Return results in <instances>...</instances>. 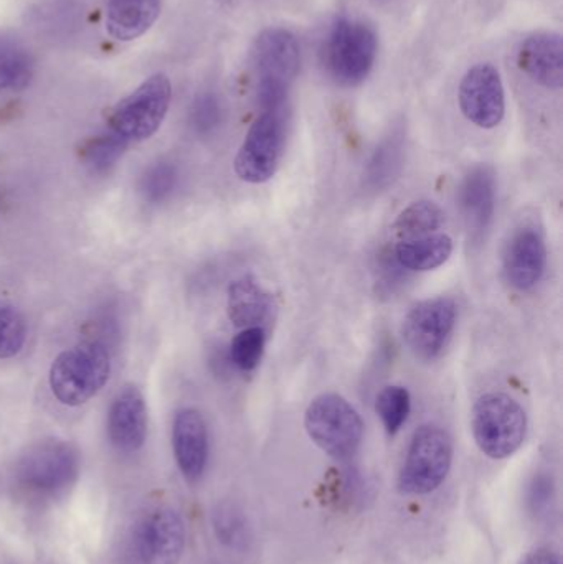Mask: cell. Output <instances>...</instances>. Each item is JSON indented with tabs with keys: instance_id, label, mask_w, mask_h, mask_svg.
Wrapping results in <instances>:
<instances>
[{
	"instance_id": "cell-1",
	"label": "cell",
	"mask_w": 563,
	"mask_h": 564,
	"mask_svg": "<svg viewBox=\"0 0 563 564\" xmlns=\"http://www.w3.org/2000/svg\"><path fill=\"white\" fill-rule=\"evenodd\" d=\"M111 375V354L102 341L85 340L62 351L50 368V390L65 406H82L99 393Z\"/></svg>"
},
{
	"instance_id": "cell-2",
	"label": "cell",
	"mask_w": 563,
	"mask_h": 564,
	"mask_svg": "<svg viewBox=\"0 0 563 564\" xmlns=\"http://www.w3.org/2000/svg\"><path fill=\"white\" fill-rule=\"evenodd\" d=\"M79 454L65 441H43L30 447L15 467L17 487L33 500H55L75 484Z\"/></svg>"
},
{
	"instance_id": "cell-3",
	"label": "cell",
	"mask_w": 563,
	"mask_h": 564,
	"mask_svg": "<svg viewBox=\"0 0 563 564\" xmlns=\"http://www.w3.org/2000/svg\"><path fill=\"white\" fill-rule=\"evenodd\" d=\"M258 72V101L263 111H283L288 89L301 66L296 36L286 29H267L253 48Z\"/></svg>"
},
{
	"instance_id": "cell-4",
	"label": "cell",
	"mask_w": 563,
	"mask_h": 564,
	"mask_svg": "<svg viewBox=\"0 0 563 564\" xmlns=\"http://www.w3.org/2000/svg\"><path fill=\"white\" fill-rule=\"evenodd\" d=\"M473 436L485 456L508 459L518 453L528 434L524 408L505 393H486L473 406Z\"/></svg>"
},
{
	"instance_id": "cell-5",
	"label": "cell",
	"mask_w": 563,
	"mask_h": 564,
	"mask_svg": "<svg viewBox=\"0 0 563 564\" xmlns=\"http://www.w3.org/2000/svg\"><path fill=\"white\" fill-rule=\"evenodd\" d=\"M304 427L311 441L337 460L353 457L362 443V417L340 394L323 393L314 398L304 414Z\"/></svg>"
},
{
	"instance_id": "cell-6",
	"label": "cell",
	"mask_w": 563,
	"mask_h": 564,
	"mask_svg": "<svg viewBox=\"0 0 563 564\" xmlns=\"http://www.w3.org/2000/svg\"><path fill=\"white\" fill-rule=\"evenodd\" d=\"M377 50L379 39L369 23L343 17L327 35L324 63L337 85L357 86L372 72Z\"/></svg>"
},
{
	"instance_id": "cell-7",
	"label": "cell",
	"mask_w": 563,
	"mask_h": 564,
	"mask_svg": "<svg viewBox=\"0 0 563 564\" xmlns=\"http://www.w3.org/2000/svg\"><path fill=\"white\" fill-rule=\"evenodd\" d=\"M185 549V527L169 507L149 510L126 536L124 564H178Z\"/></svg>"
},
{
	"instance_id": "cell-8",
	"label": "cell",
	"mask_w": 563,
	"mask_h": 564,
	"mask_svg": "<svg viewBox=\"0 0 563 564\" xmlns=\"http://www.w3.org/2000/svg\"><path fill=\"white\" fill-rule=\"evenodd\" d=\"M452 463L453 443L450 434L436 424L419 427L400 470V492L407 496L435 492L445 482Z\"/></svg>"
},
{
	"instance_id": "cell-9",
	"label": "cell",
	"mask_w": 563,
	"mask_h": 564,
	"mask_svg": "<svg viewBox=\"0 0 563 564\" xmlns=\"http://www.w3.org/2000/svg\"><path fill=\"white\" fill-rule=\"evenodd\" d=\"M171 99L172 86L167 76L162 73L152 75L115 106L109 115V129L128 144L145 141L161 128Z\"/></svg>"
},
{
	"instance_id": "cell-10",
	"label": "cell",
	"mask_w": 563,
	"mask_h": 564,
	"mask_svg": "<svg viewBox=\"0 0 563 564\" xmlns=\"http://www.w3.org/2000/svg\"><path fill=\"white\" fill-rule=\"evenodd\" d=\"M286 141V119L283 111H263L251 124L237 158L235 174L247 184L271 181L280 167Z\"/></svg>"
},
{
	"instance_id": "cell-11",
	"label": "cell",
	"mask_w": 563,
	"mask_h": 564,
	"mask_svg": "<svg viewBox=\"0 0 563 564\" xmlns=\"http://www.w3.org/2000/svg\"><path fill=\"white\" fill-rule=\"evenodd\" d=\"M456 315L458 308L450 297L419 302L403 318V341L420 360H435L455 330Z\"/></svg>"
},
{
	"instance_id": "cell-12",
	"label": "cell",
	"mask_w": 563,
	"mask_h": 564,
	"mask_svg": "<svg viewBox=\"0 0 563 564\" xmlns=\"http://www.w3.org/2000/svg\"><path fill=\"white\" fill-rule=\"evenodd\" d=\"M458 102L472 124L498 128L506 115V91L498 68L491 63H478L469 68L459 83Z\"/></svg>"
},
{
	"instance_id": "cell-13",
	"label": "cell",
	"mask_w": 563,
	"mask_h": 564,
	"mask_svg": "<svg viewBox=\"0 0 563 564\" xmlns=\"http://www.w3.org/2000/svg\"><path fill=\"white\" fill-rule=\"evenodd\" d=\"M548 268V247L535 228H521L506 245L502 270L506 280L519 291L535 288Z\"/></svg>"
},
{
	"instance_id": "cell-14",
	"label": "cell",
	"mask_w": 563,
	"mask_h": 564,
	"mask_svg": "<svg viewBox=\"0 0 563 564\" xmlns=\"http://www.w3.org/2000/svg\"><path fill=\"white\" fill-rule=\"evenodd\" d=\"M108 436L121 453L141 449L148 436V408L144 397L134 384H126L109 406Z\"/></svg>"
},
{
	"instance_id": "cell-15",
	"label": "cell",
	"mask_w": 563,
	"mask_h": 564,
	"mask_svg": "<svg viewBox=\"0 0 563 564\" xmlns=\"http://www.w3.org/2000/svg\"><path fill=\"white\" fill-rule=\"evenodd\" d=\"M172 447L182 476L191 482L201 479L208 463V430L201 411L182 408L175 413Z\"/></svg>"
},
{
	"instance_id": "cell-16",
	"label": "cell",
	"mask_w": 563,
	"mask_h": 564,
	"mask_svg": "<svg viewBox=\"0 0 563 564\" xmlns=\"http://www.w3.org/2000/svg\"><path fill=\"white\" fill-rule=\"evenodd\" d=\"M518 65L532 82L557 91L563 85L562 36L555 32L528 36L519 48Z\"/></svg>"
},
{
	"instance_id": "cell-17",
	"label": "cell",
	"mask_w": 563,
	"mask_h": 564,
	"mask_svg": "<svg viewBox=\"0 0 563 564\" xmlns=\"http://www.w3.org/2000/svg\"><path fill=\"white\" fill-rule=\"evenodd\" d=\"M459 208L468 230L483 237L491 225L496 208V178L488 165H478L466 174L459 187Z\"/></svg>"
},
{
	"instance_id": "cell-18",
	"label": "cell",
	"mask_w": 563,
	"mask_h": 564,
	"mask_svg": "<svg viewBox=\"0 0 563 564\" xmlns=\"http://www.w3.org/2000/svg\"><path fill=\"white\" fill-rule=\"evenodd\" d=\"M273 311V297L257 278L247 274L228 285L227 314L238 328L261 327Z\"/></svg>"
},
{
	"instance_id": "cell-19",
	"label": "cell",
	"mask_w": 563,
	"mask_h": 564,
	"mask_svg": "<svg viewBox=\"0 0 563 564\" xmlns=\"http://www.w3.org/2000/svg\"><path fill=\"white\" fill-rule=\"evenodd\" d=\"M161 13V0H108L106 30L118 42L144 35Z\"/></svg>"
},
{
	"instance_id": "cell-20",
	"label": "cell",
	"mask_w": 563,
	"mask_h": 564,
	"mask_svg": "<svg viewBox=\"0 0 563 564\" xmlns=\"http://www.w3.org/2000/svg\"><path fill=\"white\" fill-rule=\"evenodd\" d=\"M452 253L453 240L448 235H429L416 240L400 241L393 257L402 270L425 273L443 267Z\"/></svg>"
},
{
	"instance_id": "cell-21",
	"label": "cell",
	"mask_w": 563,
	"mask_h": 564,
	"mask_svg": "<svg viewBox=\"0 0 563 564\" xmlns=\"http://www.w3.org/2000/svg\"><path fill=\"white\" fill-rule=\"evenodd\" d=\"M405 159L402 132H393L383 139L370 155L364 171V187L369 192H382L399 177Z\"/></svg>"
},
{
	"instance_id": "cell-22",
	"label": "cell",
	"mask_w": 563,
	"mask_h": 564,
	"mask_svg": "<svg viewBox=\"0 0 563 564\" xmlns=\"http://www.w3.org/2000/svg\"><path fill=\"white\" fill-rule=\"evenodd\" d=\"M445 220L442 208L432 200L413 202L393 221L392 230L400 241L416 240L435 234Z\"/></svg>"
},
{
	"instance_id": "cell-23",
	"label": "cell",
	"mask_w": 563,
	"mask_h": 564,
	"mask_svg": "<svg viewBox=\"0 0 563 564\" xmlns=\"http://www.w3.org/2000/svg\"><path fill=\"white\" fill-rule=\"evenodd\" d=\"M33 78V59L19 43L0 40V91L25 89Z\"/></svg>"
},
{
	"instance_id": "cell-24",
	"label": "cell",
	"mask_w": 563,
	"mask_h": 564,
	"mask_svg": "<svg viewBox=\"0 0 563 564\" xmlns=\"http://www.w3.org/2000/svg\"><path fill=\"white\" fill-rule=\"evenodd\" d=\"M126 148H128V142L122 141L119 135L112 134V132L99 134L83 142L82 149H79V159L85 162L86 167L101 174V172L109 171L119 161Z\"/></svg>"
},
{
	"instance_id": "cell-25",
	"label": "cell",
	"mask_w": 563,
	"mask_h": 564,
	"mask_svg": "<svg viewBox=\"0 0 563 564\" xmlns=\"http://www.w3.org/2000/svg\"><path fill=\"white\" fill-rule=\"evenodd\" d=\"M267 345V332L263 327L241 328L240 334L231 340L228 358L235 368L250 373L260 365Z\"/></svg>"
},
{
	"instance_id": "cell-26",
	"label": "cell",
	"mask_w": 563,
	"mask_h": 564,
	"mask_svg": "<svg viewBox=\"0 0 563 564\" xmlns=\"http://www.w3.org/2000/svg\"><path fill=\"white\" fill-rule=\"evenodd\" d=\"M412 398L409 390L403 387H387L380 391L376 400V411L382 420L387 433L397 434L409 420Z\"/></svg>"
},
{
	"instance_id": "cell-27",
	"label": "cell",
	"mask_w": 563,
	"mask_h": 564,
	"mask_svg": "<svg viewBox=\"0 0 563 564\" xmlns=\"http://www.w3.org/2000/svg\"><path fill=\"white\" fill-rule=\"evenodd\" d=\"M26 341V322L22 312L9 302L0 301V360L22 351Z\"/></svg>"
},
{
	"instance_id": "cell-28",
	"label": "cell",
	"mask_w": 563,
	"mask_h": 564,
	"mask_svg": "<svg viewBox=\"0 0 563 564\" xmlns=\"http://www.w3.org/2000/svg\"><path fill=\"white\" fill-rule=\"evenodd\" d=\"M178 172L171 162L151 165L139 182V192L149 204H162L177 187Z\"/></svg>"
},
{
	"instance_id": "cell-29",
	"label": "cell",
	"mask_w": 563,
	"mask_h": 564,
	"mask_svg": "<svg viewBox=\"0 0 563 564\" xmlns=\"http://www.w3.org/2000/svg\"><path fill=\"white\" fill-rule=\"evenodd\" d=\"M221 106L217 96L204 93L191 108V126L198 135H208L220 126Z\"/></svg>"
},
{
	"instance_id": "cell-30",
	"label": "cell",
	"mask_w": 563,
	"mask_h": 564,
	"mask_svg": "<svg viewBox=\"0 0 563 564\" xmlns=\"http://www.w3.org/2000/svg\"><path fill=\"white\" fill-rule=\"evenodd\" d=\"M215 530H217L218 539H220L221 542L231 543V545H234V542H237L238 536H240L243 527H241L237 513L224 507V509L215 513Z\"/></svg>"
},
{
	"instance_id": "cell-31",
	"label": "cell",
	"mask_w": 563,
	"mask_h": 564,
	"mask_svg": "<svg viewBox=\"0 0 563 564\" xmlns=\"http://www.w3.org/2000/svg\"><path fill=\"white\" fill-rule=\"evenodd\" d=\"M521 564H562L561 556L551 549H538L529 552Z\"/></svg>"
},
{
	"instance_id": "cell-32",
	"label": "cell",
	"mask_w": 563,
	"mask_h": 564,
	"mask_svg": "<svg viewBox=\"0 0 563 564\" xmlns=\"http://www.w3.org/2000/svg\"><path fill=\"white\" fill-rule=\"evenodd\" d=\"M552 494V484L548 477H539L535 479L534 486H532V503H534L535 509L542 506V503L548 502L549 497Z\"/></svg>"
},
{
	"instance_id": "cell-33",
	"label": "cell",
	"mask_w": 563,
	"mask_h": 564,
	"mask_svg": "<svg viewBox=\"0 0 563 564\" xmlns=\"http://www.w3.org/2000/svg\"><path fill=\"white\" fill-rule=\"evenodd\" d=\"M380 2H382V0H380Z\"/></svg>"
}]
</instances>
